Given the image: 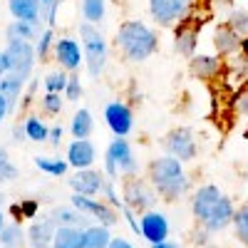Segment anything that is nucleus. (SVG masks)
I'll list each match as a JSON object with an SVG mask.
<instances>
[{
    "instance_id": "393cba45",
    "label": "nucleus",
    "mask_w": 248,
    "mask_h": 248,
    "mask_svg": "<svg viewBox=\"0 0 248 248\" xmlns=\"http://www.w3.org/2000/svg\"><path fill=\"white\" fill-rule=\"evenodd\" d=\"M25 241H28V231L17 221L5 223V229L0 231V246L3 248H25Z\"/></svg>"
},
{
    "instance_id": "6ab92c4d",
    "label": "nucleus",
    "mask_w": 248,
    "mask_h": 248,
    "mask_svg": "<svg viewBox=\"0 0 248 248\" xmlns=\"http://www.w3.org/2000/svg\"><path fill=\"white\" fill-rule=\"evenodd\" d=\"M97 159V149L90 139H72L67 147V161L72 169H90Z\"/></svg>"
},
{
    "instance_id": "6e6552de",
    "label": "nucleus",
    "mask_w": 248,
    "mask_h": 248,
    "mask_svg": "<svg viewBox=\"0 0 248 248\" xmlns=\"http://www.w3.org/2000/svg\"><path fill=\"white\" fill-rule=\"evenodd\" d=\"M5 55H8L10 72H15L25 82H30L32 79V67H35V57H37L30 40H8Z\"/></svg>"
},
{
    "instance_id": "a211bd4d",
    "label": "nucleus",
    "mask_w": 248,
    "mask_h": 248,
    "mask_svg": "<svg viewBox=\"0 0 248 248\" xmlns=\"http://www.w3.org/2000/svg\"><path fill=\"white\" fill-rule=\"evenodd\" d=\"M55 231H57V223L47 216H40V218H32L30 229H28V243L30 248H52V241H55Z\"/></svg>"
},
{
    "instance_id": "c9c22d12",
    "label": "nucleus",
    "mask_w": 248,
    "mask_h": 248,
    "mask_svg": "<svg viewBox=\"0 0 248 248\" xmlns=\"http://www.w3.org/2000/svg\"><path fill=\"white\" fill-rule=\"evenodd\" d=\"M60 3L62 0H40V5H43V20L47 23V28H55V23H57Z\"/></svg>"
},
{
    "instance_id": "4468645a",
    "label": "nucleus",
    "mask_w": 248,
    "mask_h": 248,
    "mask_svg": "<svg viewBox=\"0 0 248 248\" xmlns=\"http://www.w3.org/2000/svg\"><path fill=\"white\" fill-rule=\"evenodd\" d=\"M72 206L75 209H79V211H85L87 216H92L97 223H105V226H112L119 221V216L114 214V209L109 203H102V201H97L94 196H82V194H72Z\"/></svg>"
},
{
    "instance_id": "f257e3e1",
    "label": "nucleus",
    "mask_w": 248,
    "mask_h": 248,
    "mask_svg": "<svg viewBox=\"0 0 248 248\" xmlns=\"http://www.w3.org/2000/svg\"><path fill=\"white\" fill-rule=\"evenodd\" d=\"M191 214L199 223V229L209 231V233H218L223 229L233 226V216H236V206L233 201L226 196L218 186L214 184H203L194 191L191 199Z\"/></svg>"
},
{
    "instance_id": "e433bc0d",
    "label": "nucleus",
    "mask_w": 248,
    "mask_h": 248,
    "mask_svg": "<svg viewBox=\"0 0 248 248\" xmlns=\"http://www.w3.org/2000/svg\"><path fill=\"white\" fill-rule=\"evenodd\" d=\"M65 97L67 99H79L82 97V79L77 72H70V79H67V87H65Z\"/></svg>"
},
{
    "instance_id": "79ce46f5",
    "label": "nucleus",
    "mask_w": 248,
    "mask_h": 248,
    "mask_svg": "<svg viewBox=\"0 0 248 248\" xmlns=\"http://www.w3.org/2000/svg\"><path fill=\"white\" fill-rule=\"evenodd\" d=\"M20 209H23V216L35 218V214H37V201H23V203H20Z\"/></svg>"
},
{
    "instance_id": "58836bf2",
    "label": "nucleus",
    "mask_w": 248,
    "mask_h": 248,
    "mask_svg": "<svg viewBox=\"0 0 248 248\" xmlns=\"http://www.w3.org/2000/svg\"><path fill=\"white\" fill-rule=\"evenodd\" d=\"M17 167H13L10 161H3L0 164V184H8V181H15L17 179Z\"/></svg>"
},
{
    "instance_id": "c03bdc74",
    "label": "nucleus",
    "mask_w": 248,
    "mask_h": 248,
    "mask_svg": "<svg viewBox=\"0 0 248 248\" xmlns=\"http://www.w3.org/2000/svg\"><path fill=\"white\" fill-rule=\"evenodd\" d=\"M10 72V65H8V55H5V50L0 52V77H5Z\"/></svg>"
},
{
    "instance_id": "603ef678",
    "label": "nucleus",
    "mask_w": 248,
    "mask_h": 248,
    "mask_svg": "<svg viewBox=\"0 0 248 248\" xmlns=\"http://www.w3.org/2000/svg\"><path fill=\"white\" fill-rule=\"evenodd\" d=\"M0 248H3V246H0Z\"/></svg>"
},
{
    "instance_id": "b1692460",
    "label": "nucleus",
    "mask_w": 248,
    "mask_h": 248,
    "mask_svg": "<svg viewBox=\"0 0 248 248\" xmlns=\"http://www.w3.org/2000/svg\"><path fill=\"white\" fill-rule=\"evenodd\" d=\"M94 129V119H92V112L87 107H82L75 112L72 117V124H70V132H72V139H90Z\"/></svg>"
},
{
    "instance_id": "49530a36",
    "label": "nucleus",
    "mask_w": 248,
    "mask_h": 248,
    "mask_svg": "<svg viewBox=\"0 0 248 248\" xmlns=\"http://www.w3.org/2000/svg\"><path fill=\"white\" fill-rule=\"evenodd\" d=\"M10 114V109H8V102H5V97L0 94V124H3V119Z\"/></svg>"
},
{
    "instance_id": "7ed1b4c3",
    "label": "nucleus",
    "mask_w": 248,
    "mask_h": 248,
    "mask_svg": "<svg viewBox=\"0 0 248 248\" xmlns=\"http://www.w3.org/2000/svg\"><path fill=\"white\" fill-rule=\"evenodd\" d=\"M114 45L127 62L139 65V62H147L159 50V35L144 20H124L117 28Z\"/></svg>"
},
{
    "instance_id": "a878e982",
    "label": "nucleus",
    "mask_w": 248,
    "mask_h": 248,
    "mask_svg": "<svg viewBox=\"0 0 248 248\" xmlns=\"http://www.w3.org/2000/svg\"><path fill=\"white\" fill-rule=\"evenodd\" d=\"M5 37L8 40H37L40 37V25L28 23V20H13V23L5 28Z\"/></svg>"
},
{
    "instance_id": "2eb2a0df",
    "label": "nucleus",
    "mask_w": 248,
    "mask_h": 248,
    "mask_svg": "<svg viewBox=\"0 0 248 248\" xmlns=\"http://www.w3.org/2000/svg\"><path fill=\"white\" fill-rule=\"evenodd\" d=\"M169 218L159 214L156 209H149L141 214V221H139V236L147 238L149 243H161L169 238Z\"/></svg>"
},
{
    "instance_id": "7c9ffc66",
    "label": "nucleus",
    "mask_w": 248,
    "mask_h": 248,
    "mask_svg": "<svg viewBox=\"0 0 248 248\" xmlns=\"http://www.w3.org/2000/svg\"><path fill=\"white\" fill-rule=\"evenodd\" d=\"M233 233H236V238L248 248V203H243L241 209H236V216H233Z\"/></svg>"
},
{
    "instance_id": "f704fd0d",
    "label": "nucleus",
    "mask_w": 248,
    "mask_h": 248,
    "mask_svg": "<svg viewBox=\"0 0 248 248\" xmlns=\"http://www.w3.org/2000/svg\"><path fill=\"white\" fill-rule=\"evenodd\" d=\"M43 109L45 114H60L62 112V92H45L43 97Z\"/></svg>"
},
{
    "instance_id": "37998d69",
    "label": "nucleus",
    "mask_w": 248,
    "mask_h": 248,
    "mask_svg": "<svg viewBox=\"0 0 248 248\" xmlns=\"http://www.w3.org/2000/svg\"><path fill=\"white\" fill-rule=\"evenodd\" d=\"M107 248H134V246H132L127 238H112Z\"/></svg>"
},
{
    "instance_id": "a18cd8bd",
    "label": "nucleus",
    "mask_w": 248,
    "mask_h": 248,
    "mask_svg": "<svg viewBox=\"0 0 248 248\" xmlns=\"http://www.w3.org/2000/svg\"><path fill=\"white\" fill-rule=\"evenodd\" d=\"M13 139H15V141H25V139H28V134H25V127H23V124L13 129Z\"/></svg>"
},
{
    "instance_id": "1a4fd4ad",
    "label": "nucleus",
    "mask_w": 248,
    "mask_h": 248,
    "mask_svg": "<svg viewBox=\"0 0 248 248\" xmlns=\"http://www.w3.org/2000/svg\"><path fill=\"white\" fill-rule=\"evenodd\" d=\"M156 189L152 186V181H144L139 176H129L127 181H124V203L129 206V209L134 211H149L154 209L156 203Z\"/></svg>"
},
{
    "instance_id": "a19ab883",
    "label": "nucleus",
    "mask_w": 248,
    "mask_h": 248,
    "mask_svg": "<svg viewBox=\"0 0 248 248\" xmlns=\"http://www.w3.org/2000/svg\"><path fill=\"white\" fill-rule=\"evenodd\" d=\"M47 141H50V147H55V149L60 147V141H62V127H60V124L50 129V137H47Z\"/></svg>"
},
{
    "instance_id": "72a5a7b5",
    "label": "nucleus",
    "mask_w": 248,
    "mask_h": 248,
    "mask_svg": "<svg viewBox=\"0 0 248 248\" xmlns=\"http://www.w3.org/2000/svg\"><path fill=\"white\" fill-rule=\"evenodd\" d=\"M67 79H70V72H65V70H52V72L45 77V92H65Z\"/></svg>"
},
{
    "instance_id": "5701e85b",
    "label": "nucleus",
    "mask_w": 248,
    "mask_h": 248,
    "mask_svg": "<svg viewBox=\"0 0 248 248\" xmlns=\"http://www.w3.org/2000/svg\"><path fill=\"white\" fill-rule=\"evenodd\" d=\"M52 248H85V229H79V226H57Z\"/></svg>"
},
{
    "instance_id": "dca6fc26",
    "label": "nucleus",
    "mask_w": 248,
    "mask_h": 248,
    "mask_svg": "<svg viewBox=\"0 0 248 248\" xmlns=\"http://www.w3.org/2000/svg\"><path fill=\"white\" fill-rule=\"evenodd\" d=\"M226 65L221 55H201L196 52L194 57H189V72L196 79H216L218 75H223Z\"/></svg>"
},
{
    "instance_id": "09e8293b",
    "label": "nucleus",
    "mask_w": 248,
    "mask_h": 248,
    "mask_svg": "<svg viewBox=\"0 0 248 248\" xmlns=\"http://www.w3.org/2000/svg\"><path fill=\"white\" fill-rule=\"evenodd\" d=\"M152 248H179V243H171L167 238V241H161V243H152Z\"/></svg>"
},
{
    "instance_id": "0eeeda50",
    "label": "nucleus",
    "mask_w": 248,
    "mask_h": 248,
    "mask_svg": "<svg viewBox=\"0 0 248 248\" xmlns=\"http://www.w3.org/2000/svg\"><path fill=\"white\" fill-rule=\"evenodd\" d=\"M147 5L159 28H176L191 13V0H147Z\"/></svg>"
},
{
    "instance_id": "9b49d317",
    "label": "nucleus",
    "mask_w": 248,
    "mask_h": 248,
    "mask_svg": "<svg viewBox=\"0 0 248 248\" xmlns=\"http://www.w3.org/2000/svg\"><path fill=\"white\" fill-rule=\"evenodd\" d=\"M55 62L60 65V70L65 72H77L82 67V62H85V50H82V43L72 37H60L55 43Z\"/></svg>"
},
{
    "instance_id": "c756f323",
    "label": "nucleus",
    "mask_w": 248,
    "mask_h": 248,
    "mask_svg": "<svg viewBox=\"0 0 248 248\" xmlns=\"http://www.w3.org/2000/svg\"><path fill=\"white\" fill-rule=\"evenodd\" d=\"M35 167L43 171V174H50V176H65L70 161L67 159H57V156H37L35 159Z\"/></svg>"
},
{
    "instance_id": "412c9836",
    "label": "nucleus",
    "mask_w": 248,
    "mask_h": 248,
    "mask_svg": "<svg viewBox=\"0 0 248 248\" xmlns=\"http://www.w3.org/2000/svg\"><path fill=\"white\" fill-rule=\"evenodd\" d=\"M8 10L13 20H28V23L43 25V5H40V0H8Z\"/></svg>"
},
{
    "instance_id": "de8ad7c7",
    "label": "nucleus",
    "mask_w": 248,
    "mask_h": 248,
    "mask_svg": "<svg viewBox=\"0 0 248 248\" xmlns=\"http://www.w3.org/2000/svg\"><path fill=\"white\" fill-rule=\"evenodd\" d=\"M241 57H243V62L248 65V35L243 37V43H241Z\"/></svg>"
},
{
    "instance_id": "423d86ee",
    "label": "nucleus",
    "mask_w": 248,
    "mask_h": 248,
    "mask_svg": "<svg viewBox=\"0 0 248 248\" xmlns=\"http://www.w3.org/2000/svg\"><path fill=\"white\" fill-rule=\"evenodd\" d=\"M161 147H164V154H171L184 164H189L199 156V139L191 127H174L171 132L164 134Z\"/></svg>"
},
{
    "instance_id": "aec40b11",
    "label": "nucleus",
    "mask_w": 248,
    "mask_h": 248,
    "mask_svg": "<svg viewBox=\"0 0 248 248\" xmlns=\"http://www.w3.org/2000/svg\"><path fill=\"white\" fill-rule=\"evenodd\" d=\"M25 85H28V82L20 77V75H15V72H8L5 77H0V94L5 97L10 114L17 112L20 99H23V94H25Z\"/></svg>"
},
{
    "instance_id": "f8f14e48",
    "label": "nucleus",
    "mask_w": 248,
    "mask_h": 248,
    "mask_svg": "<svg viewBox=\"0 0 248 248\" xmlns=\"http://www.w3.org/2000/svg\"><path fill=\"white\" fill-rule=\"evenodd\" d=\"M241 43H243V37L231 30L226 23H218L211 32V45H214V52L221 55L223 60H233L241 55Z\"/></svg>"
},
{
    "instance_id": "bb28decb",
    "label": "nucleus",
    "mask_w": 248,
    "mask_h": 248,
    "mask_svg": "<svg viewBox=\"0 0 248 248\" xmlns=\"http://www.w3.org/2000/svg\"><path fill=\"white\" fill-rule=\"evenodd\" d=\"M112 241V231L105 223H92L85 229V248H107Z\"/></svg>"
},
{
    "instance_id": "3c124183",
    "label": "nucleus",
    "mask_w": 248,
    "mask_h": 248,
    "mask_svg": "<svg viewBox=\"0 0 248 248\" xmlns=\"http://www.w3.org/2000/svg\"><path fill=\"white\" fill-rule=\"evenodd\" d=\"M3 229H5V214L0 211V231H3Z\"/></svg>"
},
{
    "instance_id": "f03ea898",
    "label": "nucleus",
    "mask_w": 248,
    "mask_h": 248,
    "mask_svg": "<svg viewBox=\"0 0 248 248\" xmlns=\"http://www.w3.org/2000/svg\"><path fill=\"white\" fill-rule=\"evenodd\" d=\"M147 171H149V181L156 189V194L169 203L181 201L191 189V179L184 169V161H179L171 154H161L152 159Z\"/></svg>"
},
{
    "instance_id": "473e14b6",
    "label": "nucleus",
    "mask_w": 248,
    "mask_h": 248,
    "mask_svg": "<svg viewBox=\"0 0 248 248\" xmlns=\"http://www.w3.org/2000/svg\"><path fill=\"white\" fill-rule=\"evenodd\" d=\"M52 50H55V32H52V28H47V30H43V32H40L37 43H35L37 60H43V62H45V60L52 55Z\"/></svg>"
},
{
    "instance_id": "4be33fe9",
    "label": "nucleus",
    "mask_w": 248,
    "mask_h": 248,
    "mask_svg": "<svg viewBox=\"0 0 248 248\" xmlns=\"http://www.w3.org/2000/svg\"><path fill=\"white\" fill-rule=\"evenodd\" d=\"M50 218L57 223V226H79V229H87L92 226V216H87L85 211L75 209V206H57V209L50 211Z\"/></svg>"
},
{
    "instance_id": "8fccbe9b",
    "label": "nucleus",
    "mask_w": 248,
    "mask_h": 248,
    "mask_svg": "<svg viewBox=\"0 0 248 248\" xmlns=\"http://www.w3.org/2000/svg\"><path fill=\"white\" fill-rule=\"evenodd\" d=\"M3 161H8V152H5V147H0V164Z\"/></svg>"
},
{
    "instance_id": "39448f33",
    "label": "nucleus",
    "mask_w": 248,
    "mask_h": 248,
    "mask_svg": "<svg viewBox=\"0 0 248 248\" xmlns=\"http://www.w3.org/2000/svg\"><path fill=\"white\" fill-rule=\"evenodd\" d=\"M105 174L114 181L119 174L122 176H137L139 174V164H137V156H134V149L132 144L127 141V137H114L107 147V154H105Z\"/></svg>"
},
{
    "instance_id": "2f4dec72",
    "label": "nucleus",
    "mask_w": 248,
    "mask_h": 248,
    "mask_svg": "<svg viewBox=\"0 0 248 248\" xmlns=\"http://www.w3.org/2000/svg\"><path fill=\"white\" fill-rule=\"evenodd\" d=\"M226 25H229L231 30H236L241 37H246L248 35V10H241V8L229 10V15H226Z\"/></svg>"
},
{
    "instance_id": "20e7f679",
    "label": "nucleus",
    "mask_w": 248,
    "mask_h": 248,
    "mask_svg": "<svg viewBox=\"0 0 248 248\" xmlns=\"http://www.w3.org/2000/svg\"><path fill=\"white\" fill-rule=\"evenodd\" d=\"M79 40H82V50H85V65L92 79L102 77L107 67V40L102 35L99 25L92 23H82L79 25Z\"/></svg>"
},
{
    "instance_id": "4c0bfd02",
    "label": "nucleus",
    "mask_w": 248,
    "mask_h": 248,
    "mask_svg": "<svg viewBox=\"0 0 248 248\" xmlns=\"http://www.w3.org/2000/svg\"><path fill=\"white\" fill-rule=\"evenodd\" d=\"M233 107H236V112H238L243 119H248V85H243V87L238 90V97H236V102H233Z\"/></svg>"
},
{
    "instance_id": "ddd939ff",
    "label": "nucleus",
    "mask_w": 248,
    "mask_h": 248,
    "mask_svg": "<svg viewBox=\"0 0 248 248\" xmlns=\"http://www.w3.org/2000/svg\"><path fill=\"white\" fill-rule=\"evenodd\" d=\"M67 186L75 194L97 199V194H102V189H105V174H99L92 167L90 169H75V174L67 176Z\"/></svg>"
},
{
    "instance_id": "c85d7f7f",
    "label": "nucleus",
    "mask_w": 248,
    "mask_h": 248,
    "mask_svg": "<svg viewBox=\"0 0 248 248\" xmlns=\"http://www.w3.org/2000/svg\"><path fill=\"white\" fill-rule=\"evenodd\" d=\"M82 17L85 23H92V25H102V20L107 15V3L105 0H82Z\"/></svg>"
},
{
    "instance_id": "ea45409f",
    "label": "nucleus",
    "mask_w": 248,
    "mask_h": 248,
    "mask_svg": "<svg viewBox=\"0 0 248 248\" xmlns=\"http://www.w3.org/2000/svg\"><path fill=\"white\" fill-rule=\"evenodd\" d=\"M102 194L107 196V201L114 206V209H122V203H119V199H117V194H114V184H112V179L105 181V189H102Z\"/></svg>"
},
{
    "instance_id": "9d476101",
    "label": "nucleus",
    "mask_w": 248,
    "mask_h": 248,
    "mask_svg": "<svg viewBox=\"0 0 248 248\" xmlns=\"http://www.w3.org/2000/svg\"><path fill=\"white\" fill-rule=\"evenodd\" d=\"M105 124L114 137H127L134 129V112L124 102H107L105 105Z\"/></svg>"
},
{
    "instance_id": "f3484780",
    "label": "nucleus",
    "mask_w": 248,
    "mask_h": 248,
    "mask_svg": "<svg viewBox=\"0 0 248 248\" xmlns=\"http://www.w3.org/2000/svg\"><path fill=\"white\" fill-rule=\"evenodd\" d=\"M196 45H199V25H194L189 17L179 23L174 28V50L181 55V57H194L196 55Z\"/></svg>"
},
{
    "instance_id": "cd10ccee",
    "label": "nucleus",
    "mask_w": 248,
    "mask_h": 248,
    "mask_svg": "<svg viewBox=\"0 0 248 248\" xmlns=\"http://www.w3.org/2000/svg\"><path fill=\"white\" fill-rule=\"evenodd\" d=\"M23 127H25L28 141L43 144V141H47V137H50V129H47V124L43 122V117H37V114H30V117H28V119L23 122Z\"/></svg>"
}]
</instances>
